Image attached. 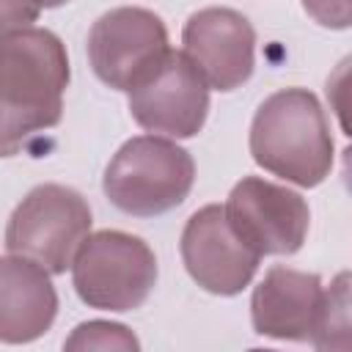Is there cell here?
I'll list each match as a JSON object with an SVG mask.
<instances>
[{"label": "cell", "instance_id": "obj_1", "mask_svg": "<svg viewBox=\"0 0 352 352\" xmlns=\"http://www.w3.org/2000/svg\"><path fill=\"white\" fill-rule=\"evenodd\" d=\"M250 154L264 170L316 187L333 168V135L316 96L283 88L267 96L250 124Z\"/></svg>", "mask_w": 352, "mask_h": 352}, {"label": "cell", "instance_id": "obj_2", "mask_svg": "<svg viewBox=\"0 0 352 352\" xmlns=\"http://www.w3.org/2000/svg\"><path fill=\"white\" fill-rule=\"evenodd\" d=\"M195 182L192 157L173 140L140 135L126 140L104 170V195L132 217H154L179 206Z\"/></svg>", "mask_w": 352, "mask_h": 352}, {"label": "cell", "instance_id": "obj_3", "mask_svg": "<svg viewBox=\"0 0 352 352\" xmlns=\"http://www.w3.org/2000/svg\"><path fill=\"white\" fill-rule=\"evenodd\" d=\"M80 300L99 311H132L157 283L154 250L124 231H96L82 239L72 261Z\"/></svg>", "mask_w": 352, "mask_h": 352}, {"label": "cell", "instance_id": "obj_4", "mask_svg": "<svg viewBox=\"0 0 352 352\" xmlns=\"http://www.w3.org/2000/svg\"><path fill=\"white\" fill-rule=\"evenodd\" d=\"M88 231L91 209L77 190L63 184H38L11 212L6 248L58 275L72 267Z\"/></svg>", "mask_w": 352, "mask_h": 352}, {"label": "cell", "instance_id": "obj_5", "mask_svg": "<svg viewBox=\"0 0 352 352\" xmlns=\"http://www.w3.org/2000/svg\"><path fill=\"white\" fill-rule=\"evenodd\" d=\"M162 19L138 6H121L102 14L88 33V58L96 77L116 88H135L168 52Z\"/></svg>", "mask_w": 352, "mask_h": 352}, {"label": "cell", "instance_id": "obj_6", "mask_svg": "<svg viewBox=\"0 0 352 352\" xmlns=\"http://www.w3.org/2000/svg\"><path fill=\"white\" fill-rule=\"evenodd\" d=\"M132 118L165 138H192L209 113V85L184 52L168 50L165 58L129 88Z\"/></svg>", "mask_w": 352, "mask_h": 352}, {"label": "cell", "instance_id": "obj_7", "mask_svg": "<svg viewBox=\"0 0 352 352\" xmlns=\"http://www.w3.org/2000/svg\"><path fill=\"white\" fill-rule=\"evenodd\" d=\"M234 231L258 256H292L302 248L311 212L300 192L248 176L234 184L223 206Z\"/></svg>", "mask_w": 352, "mask_h": 352}, {"label": "cell", "instance_id": "obj_8", "mask_svg": "<svg viewBox=\"0 0 352 352\" xmlns=\"http://www.w3.org/2000/svg\"><path fill=\"white\" fill-rule=\"evenodd\" d=\"M182 258L190 278L212 294H239L256 275L261 256L234 231L220 204L198 209L182 231Z\"/></svg>", "mask_w": 352, "mask_h": 352}, {"label": "cell", "instance_id": "obj_9", "mask_svg": "<svg viewBox=\"0 0 352 352\" xmlns=\"http://www.w3.org/2000/svg\"><path fill=\"white\" fill-rule=\"evenodd\" d=\"M69 58L60 38L41 28L0 33V96L28 107L63 110Z\"/></svg>", "mask_w": 352, "mask_h": 352}, {"label": "cell", "instance_id": "obj_10", "mask_svg": "<svg viewBox=\"0 0 352 352\" xmlns=\"http://www.w3.org/2000/svg\"><path fill=\"white\" fill-rule=\"evenodd\" d=\"M184 55L201 72L209 88L234 91L253 74L256 33L234 8H201L182 30Z\"/></svg>", "mask_w": 352, "mask_h": 352}, {"label": "cell", "instance_id": "obj_11", "mask_svg": "<svg viewBox=\"0 0 352 352\" xmlns=\"http://www.w3.org/2000/svg\"><path fill=\"white\" fill-rule=\"evenodd\" d=\"M327 289L319 275L292 267H272L256 286L250 316L258 336L316 344L324 322Z\"/></svg>", "mask_w": 352, "mask_h": 352}, {"label": "cell", "instance_id": "obj_12", "mask_svg": "<svg viewBox=\"0 0 352 352\" xmlns=\"http://www.w3.org/2000/svg\"><path fill=\"white\" fill-rule=\"evenodd\" d=\"M58 294L47 270L25 256L0 258V341L28 344L50 330Z\"/></svg>", "mask_w": 352, "mask_h": 352}, {"label": "cell", "instance_id": "obj_13", "mask_svg": "<svg viewBox=\"0 0 352 352\" xmlns=\"http://www.w3.org/2000/svg\"><path fill=\"white\" fill-rule=\"evenodd\" d=\"M60 121V110L28 107L0 96V157H11L28 146V140Z\"/></svg>", "mask_w": 352, "mask_h": 352}, {"label": "cell", "instance_id": "obj_14", "mask_svg": "<svg viewBox=\"0 0 352 352\" xmlns=\"http://www.w3.org/2000/svg\"><path fill=\"white\" fill-rule=\"evenodd\" d=\"M319 349H349V275L341 272L333 286L327 289V305H324V322L322 333L316 338Z\"/></svg>", "mask_w": 352, "mask_h": 352}, {"label": "cell", "instance_id": "obj_15", "mask_svg": "<svg viewBox=\"0 0 352 352\" xmlns=\"http://www.w3.org/2000/svg\"><path fill=\"white\" fill-rule=\"evenodd\" d=\"M66 349H138V338L116 322H85L74 327V333L63 344Z\"/></svg>", "mask_w": 352, "mask_h": 352}, {"label": "cell", "instance_id": "obj_16", "mask_svg": "<svg viewBox=\"0 0 352 352\" xmlns=\"http://www.w3.org/2000/svg\"><path fill=\"white\" fill-rule=\"evenodd\" d=\"M302 6L324 28L344 30L352 22V0H302Z\"/></svg>", "mask_w": 352, "mask_h": 352}, {"label": "cell", "instance_id": "obj_17", "mask_svg": "<svg viewBox=\"0 0 352 352\" xmlns=\"http://www.w3.org/2000/svg\"><path fill=\"white\" fill-rule=\"evenodd\" d=\"M38 11L30 0H0V33L30 28V22L38 19Z\"/></svg>", "mask_w": 352, "mask_h": 352}, {"label": "cell", "instance_id": "obj_18", "mask_svg": "<svg viewBox=\"0 0 352 352\" xmlns=\"http://www.w3.org/2000/svg\"><path fill=\"white\" fill-rule=\"evenodd\" d=\"M36 8H58V6H63L66 0H30Z\"/></svg>", "mask_w": 352, "mask_h": 352}]
</instances>
